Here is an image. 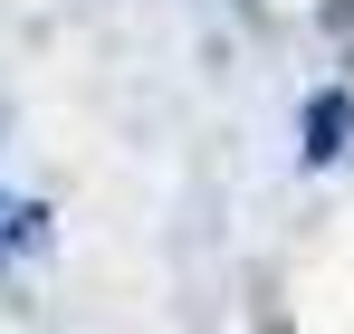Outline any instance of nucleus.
<instances>
[{"label":"nucleus","instance_id":"nucleus-1","mask_svg":"<svg viewBox=\"0 0 354 334\" xmlns=\"http://www.w3.org/2000/svg\"><path fill=\"white\" fill-rule=\"evenodd\" d=\"M306 134H316L306 153H316V163H335V153H345V134H354V106H345V96H316V115H306Z\"/></svg>","mask_w":354,"mask_h":334}]
</instances>
